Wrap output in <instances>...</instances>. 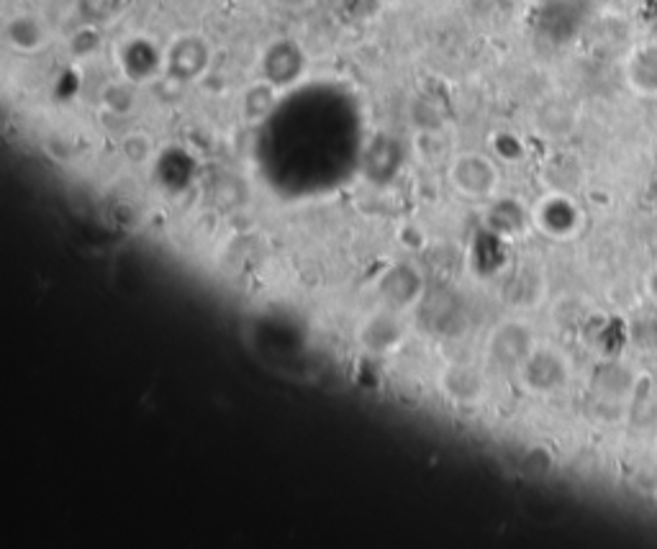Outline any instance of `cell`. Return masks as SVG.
I'll use <instances>...</instances> for the list:
<instances>
[{"instance_id": "cell-1", "label": "cell", "mask_w": 657, "mask_h": 549, "mask_svg": "<svg viewBox=\"0 0 657 549\" xmlns=\"http://www.w3.org/2000/svg\"><path fill=\"white\" fill-rule=\"evenodd\" d=\"M447 183L452 193L473 203L496 201L501 190V167L483 152H455L447 162Z\"/></svg>"}, {"instance_id": "cell-2", "label": "cell", "mask_w": 657, "mask_h": 549, "mask_svg": "<svg viewBox=\"0 0 657 549\" xmlns=\"http://www.w3.org/2000/svg\"><path fill=\"white\" fill-rule=\"evenodd\" d=\"M214 49L208 39L196 31L178 34L162 47V77L172 83H198L211 70Z\"/></svg>"}, {"instance_id": "cell-3", "label": "cell", "mask_w": 657, "mask_h": 549, "mask_svg": "<svg viewBox=\"0 0 657 549\" xmlns=\"http://www.w3.org/2000/svg\"><path fill=\"white\" fill-rule=\"evenodd\" d=\"M514 375L527 393L545 398L555 396L570 383L573 367H570V360L560 349L550 347V344H537V349L524 360V365Z\"/></svg>"}, {"instance_id": "cell-4", "label": "cell", "mask_w": 657, "mask_h": 549, "mask_svg": "<svg viewBox=\"0 0 657 549\" xmlns=\"http://www.w3.org/2000/svg\"><path fill=\"white\" fill-rule=\"evenodd\" d=\"M534 329L524 319L498 321L486 337V357L493 367L516 372L524 360L537 349Z\"/></svg>"}, {"instance_id": "cell-5", "label": "cell", "mask_w": 657, "mask_h": 549, "mask_svg": "<svg viewBox=\"0 0 657 549\" xmlns=\"http://www.w3.org/2000/svg\"><path fill=\"white\" fill-rule=\"evenodd\" d=\"M380 306L396 313H409L424 298V278L411 265H393L375 280Z\"/></svg>"}, {"instance_id": "cell-6", "label": "cell", "mask_w": 657, "mask_h": 549, "mask_svg": "<svg viewBox=\"0 0 657 549\" xmlns=\"http://www.w3.org/2000/svg\"><path fill=\"white\" fill-rule=\"evenodd\" d=\"M532 224L537 226L545 237L565 239L573 237L581 226V211L573 203L570 193H550L532 208Z\"/></svg>"}, {"instance_id": "cell-7", "label": "cell", "mask_w": 657, "mask_h": 549, "mask_svg": "<svg viewBox=\"0 0 657 549\" xmlns=\"http://www.w3.org/2000/svg\"><path fill=\"white\" fill-rule=\"evenodd\" d=\"M306 72V54H303L301 44L280 39L273 42L262 54V77H267L270 83L278 88H291Z\"/></svg>"}, {"instance_id": "cell-8", "label": "cell", "mask_w": 657, "mask_h": 549, "mask_svg": "<svg viewBox=\"0 0 657 549\" xmlns=\"http://www.w3.org/2000/svg\"><path fill=\"white\" fill-rule=\"evenodd\" d=\"M3 42L16 54L31 57V54L47 49V44L52 42V31H49V24L39 13L21 11L13 13L3 24Z\"/></svg>"}, {"instance_id": "cell-9", "label": "cell", "mask_w": 657, "mask_h": 549, "mask_svg": "<svg viewBox=\"0 0 657 549\" xmlns=\"http://www.w3.org/2000/svg\"><path fill=\"white\" fill-rule=\"evenodd\" d=\"M403 313L388 311V308H380L373 316H367L365 324L357 331V339H360L362 347L373 355H388V352H396L403 344Z\"/></svg>"}, {"instance_id": "cell-10", "label": "cell", "mask_w": 657, "mask_h": 549, "mask_svg": "<svg viewBox=\"0 0 657 549\" xmlns=\"http://www.w3.org/2000/svg\"><path fill=\"white\" fill-rule=\"evenodd\" d=\"M439 390H442L447 401L457 403V406H473V403L483 401L486 380H483V372L478 367L455 362V365H447L439 372Z\"/></svg>"}, {"instance_id": "cell-11", "label": "cell", "mask_w": 657, "mask_h": 549, "mask_svg": "<svg viewBox=\"0 0 657 549\" xmlns=\"http://www.w3.org/2000/svg\"><path fill=\"white\" fill-rule=\"evenodd\" d=\"M624 80L637 95L657 98V42L647 39L629 52L624 62Z\"/></svg>"}, {"instance_id": "cell-12", "label": "cell", "mask_w": 657, "mask_h": 549, "mask_svg": "<svg viewBox=\"0 0 657 549\" xmlns=\"http://www.w3.org/2000/svg\"><path fill=\"white\" fill-rule=\"evenodd\" d=\"M280 98H283V88L270 83L267 77H260L252 85H247L242 95H239V116L249 126L262 124L278 108Z\"/></svg>"}, {"instance_id": "cell-13", "label": "cell", "mask_w": 657, "mask_h": 549, "mask_svg": "<svg viewBox=\"0 0 657 549\" xmlns=\"http://www.w3.org/2000/svg\"><path fill=\"white\" fill-rule=\"evenodd\" d=\"M411 152L421 165L427 167L447 165L455 154L450 147V136L437 126H419L411 136Z\"/></svg>"}, {"instance_id": "cell-14", "label": "cell", "mask_w": 657, "mask_h": 549, "mask_svg": "<svg viewBox=\"0 0 657 549\" xmlns=\"http://www.w3.org/2000/svg\"><path fill=\"white\" fill-rule=\"evenodd\" d=\"M139 85L129 77L121 75L119 80H111L101 88V95H98V101H101V111L111 113L116 119H126L131 113L137 111L139 106Z\"/></svg>"}, {"instance_id": "cell-15", "label": "cell", "mask_w": 657, "mask_h": 549, "mask_svg": "<svg viewBox=\"0 0 657 549\" xmlns=\"http://www.w3.org/2000/svg\"><path fill=\"white\" fill-rule=\"evenodd\" d=\"M542 180L547 183L550 193H573L583 183V167L570 154H560V157H552L547 162Z\"/></svg>"}, {"instance_id": "cell-16", "label": "cell", "mask_w": 657, "mask_h": 549, "mask_svg": "<svg viewBox=\"0 0 657 549\" xmlns=\"http://www.w3.org/2000/svg\"><path fill=\"white\" fill-rule=\"evenodd\" d=\"M119 152L129 165H149L154 152H157V144H154V136L149 131L134 129L121 136Z\"/></svg>"}, {"instance_id": "cell-17", "label": "cell", "mask_w": 657, "mask_h": 549, "mask_svg": "<svg viewBox=\"0 0 657 549\" xmlns=\"http://www.w3.org/2000/svg\"><path fill=\"white\" fill-rule=\"evenodd\" d=\"M103 47V36L95 26H83L70 36V52L77 60H88L93 54H98V49Z\"/></svg>"}, {"instance_id": "cell-18", "label": "cell", "mask_w": 657, "mask_h": 549, "mask_svg": "<svg viewBox=\"0 0 657 549\" xmlns=\"http://www.w3.org/2000/svg\"><path fill=\"white\" fill-rule=\"evenodd\" d=\"M655 501H657V493H655Z\"/></svg>"}]
</instances>
